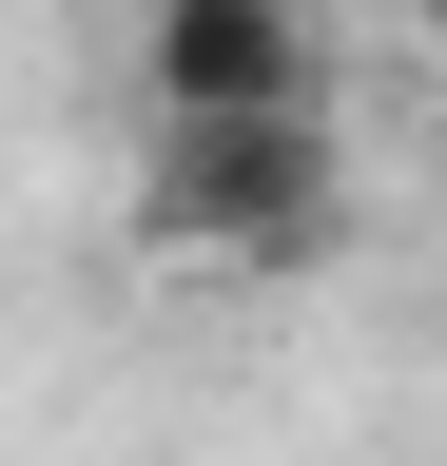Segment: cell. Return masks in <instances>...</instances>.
<instances>
[{"mask_svg": "<svg viewBox=\"0 0 447 466\" xmlns=\"http://www.w3.org/2000/svg\"><path fill=\"white\" fill-rule=\"evenodd\" d=\"M137 233H156V253H195V272H292V253H330V137H311V97L156 116Z\"/></svg>", "mask_w": 447, "mask_h": 466, "instance_id": "6da1fadb", "label": "cell"}, {"mask_svg": "<svg viewBox=\"0 0 447 466\" xmlns=\"http://www.w3.org/2000/svg\"><path fill=\"white\" fill-rule=\"evenodd\" d=\"M137 97H156V116L311 97V0H137Z\"/></svg>", "mask_w": 447, "mask_h": 466, "instance_id": "7a4b0ae2", "label": "cell"}, {"mask_svg": "<svg viewBox=\"0 0 447 466\" xmlns=\"http://www.w3.org/2000/svg\"><path fill=\"white\" fill-rule=\"evenodd\" d=\"M409 39H428V58H447V0H409Z\"/></svg>", "mask_w": 447, "mask_h": 466, "instance_id": "3957f363", "label": "cell"}]
</instances>
